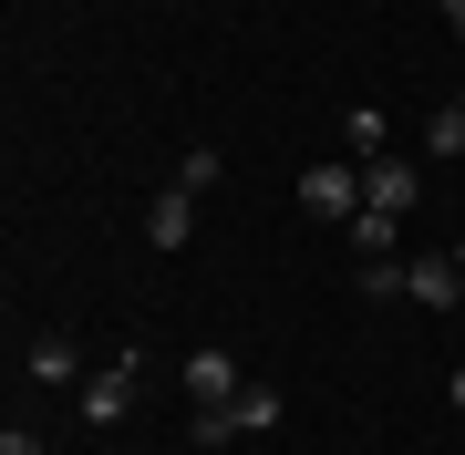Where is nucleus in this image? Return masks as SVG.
Listing matches in <instances>:
<instances>
[{"label":"nucleus","mask_w":465,"mask_h":455,"mask_svg":"<svg viewBox=\"0 0 465 455\" xmlns=\"http://www.w3.org/2000/svg\"><path fill=\"white\" fill-rule=\"evenodd\" d=\"M228 414H238V435H280V414H290V404H280L269 383H249V393H238Z\"/></svg>","instance_id":"nucleus-8"},{"label":"nucleus","mask_w":465,"mask_h":455,"mask_svg":"<svg viewBox=\"0 0 465 455\" xmlns=\"http://www.w3.org/2000/svg\"><path fill=\"white\" fill-rule=\"evenodd\" d=\"M238 352H186V404H238Z\"/></svg>","instance_id":"nucleus-4"},{"label":"nucleus","mask_w":465,"mask_h":455,"mask_svg":"<svg viewBox=\"0 0 465 455\" xmlns=\"http://www.w3.org/2000/svg\"><path fill=\"white\" fill-rule=\"evenodd\" d=\"M424 145H434V155H465V104H445V114L424 124Z\"/></svg>","instance_id":"nucleus-12"},{"label":"nucleus","mask_w":465,"mask_h":455,"mask_svg":"<svg viewBox=\"0 0 465 455\" xmlns=\"http://www.w3.org/2000/svg\"><path fill=\"white\" fill-rule=\"evenodd\" d=\"M300 207H311V218H331V228H351V218H362V166H351V155L300 166Z\"/></svg>","instance_id":"nucleus-1"},{"label":"nucleus","mask_w":465,"mask_h":455,"mask_svg":"<svg viewBox=\"0 0 465 455\" xmlns=\"http://www.w3.org/2000/svg\"><path fill=\"white\" fill-rule=\"evenodd\" d=\"M455 270H465V238H455Z\"/></svg>","instance_id":"nucleus-16"},{"label":"nucleus","mask_w":465,"mask_h":455,"mask_svg":"<svg viewBox=\"0 0 465 455\" xmlns=\"http://www.w3.org/2000/svg\"><path fill=\"white\" fill-rule=\"evenodd\" d=\"M403 290H414L424 311H455V301H465V270H455V259H414V270H403Z\"/></svg>","instance_id":"nucleus-5"},{"label":"nucleus","mask_w":465,"mask_h":455,"mask_svg":"<svg viewBox=\"0 0 465 455\" xmlns=\"http://www.w3.org/2000/svg\"><path fill=\"white\" fill-rule=\"evenodd\" d=\"M445 21H455V42H465V0H445Z\"/></svg>","instance_id":"nucleus-15"},{"label":"nucleus","mask_w":465,"mask_h":455,"mask_svg":"<svg viewBox=\"0 0 465 455\" xmlns=\"http://www.w3.org/2000/svg\"><path fill=\"white\" fill-rule=\"evenodd\" d=\"M186 228H197V197H186V186H166V197L145 207V238H155V249H186Z\"/></svg>","instance_id":"nucleus-6"},{"label":"nucleus","mask_w":465,"mask_h":455,"mask_svg":"<svg viewBox=\"0 0 465 455\" xmlns=\"http://www.w3.org/2000/svg\"><path fill=\"white\" fill-rule=\"evenodd\" d=\"M341 135H351V166H372V155H393V145H382V114H372V104H351V114H341Z\"/></svg>","instance_id":"nucleus-9"},{"label":"nucleus","mask_w":465,"mask_h":455,"mask_svg":"<svg viewBox=\"0 0 465 455\" xmlns=\"http://www.w3.org/2000/svg\"><path fill=\"white\" fill-rule=\"evenodd\" d=\"M73 414H84L94 435H114V424L134 414V352H114L104 372H84V383H73Z\"/></svg>","instance_id":"nucleus-2"},{"label":"nucleus","mask_w":465,"mask_h":455,"mask_svg":"<svg viewBox=\"0 0 465 455\" xmlns=\"http://www.w3.org/2000/svg\"><path fill=\"white\" fill-rule=\"evenodd\" d=\"M445 404H455V414H465V372H455V383H445Z\"/></svg>","instance_id":"nucleus-14"},{"label":"nucleus","mask_w":465,"mask_h":455,"mask_svg":"<svg viewBox=\"0 0 465 455\" xmlns=\"http://www.w3.org/2000/svg\"><path fill=\"white\" fill-rule=\"evenodd\" d=\"M393 228H403V218H382V207H362V218H351V259H393Z\"/></svg>","instance_id":"nucleus-11"},{"label":"nucleus","mask_w":465,"mask_h":455,"mask_svg":"<svg viewBox=\"0 0 465 455\" xmlns=\"http://www.w3.org/2000/svg\"><path fill=\"white\" fill-rule=\"evenodd\" d=\"M0 455H42V435H32V424H11V435H0Z\"/></svg>","instance_id":"nucleus-13"},{"label":"nucleus","mask_w":465,"mask_h":455,"mask_svg":"<svg viewBox=\"0 0 465 455\" xmlns=\"http://www.w3.org/2000/svg\"><path fill=\"white\" fill-rule=\"evenodd\" d=\"M455 104H465V94H455Z\"/></svg>","instance_id":"nucleus-17"},{"label":"nucleus","mask_w":465,"mask_h":455,"mask_svg":"<svg viewBox=\"0 0 465 455\" xmlns=\"http://www.w3.org/2000/svg\"><path fill=\"white\" fill-rule=\"evenodd\" d=\"M414 197H424V166H414V155H372V166H362V207L414 218Z\"/></svg>","instance_id":"nucleus-3"},{"label":"nucleus","mask_w":465,"mask_h":455,"mask_svg":"<svg viewBox=\"0 0 465 455\" xmlns=\"http://www.w3.org/2000/svg\"><path fill=\"white\" fill-rule=\"evenodd\" d=\"M217 176H228V155H217V145H186V155H176V186H186V197H207Z\"/></svg>","instance_id":"nucleus-10"},{"label":"nucleus","mask_w":465,"mask_h":455,"mask_svg":"<svg viewBox=\"0 0 465 455\" xmlns=\"http://www.w3.org/2000/svg\"><path fill=\"white\" fill-rule=\"evenodd\" d=\"M32 383H84V352H73V331H42V341H32Z\"/></svg>","instance_id":"nucleus-7"}]
</instances>
